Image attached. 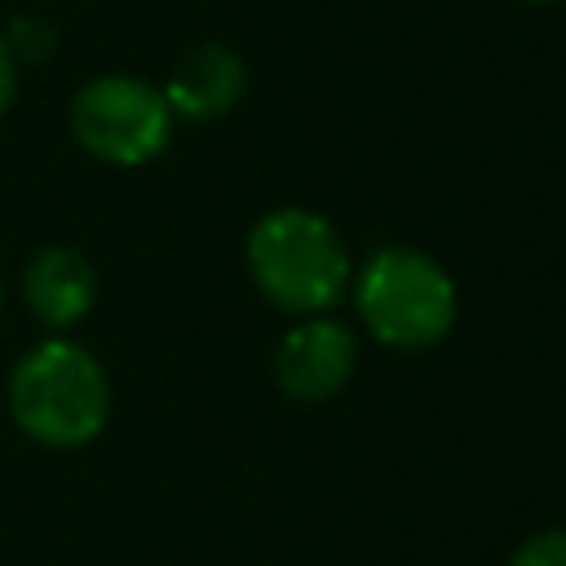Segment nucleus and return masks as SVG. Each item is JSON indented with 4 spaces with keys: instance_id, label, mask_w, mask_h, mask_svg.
Returning a JSON list of instances; mask_svg holds the SVG:
<instances>
[{
    "instance_id": "1",
    "label": "nucleus",
    "mask_w": 566,
    "mask_h": 566,
    "mask_svg": "<svg viewBox=\"0 0 566 566\" xmlns=\"http://www.w3.org/2000/svg\"><path fill=\"white\" fill-rule=\"evenodd\" d=\"M256 292L296 318L332 310L349 287V252L336 226L310 208H270L243 243Z\"/></svg>"
},
{
    "instance_id": "2",
    "label": "nucleus",
    "mask_w": 566,
    "mask_h": 566,
    "mask_svg": "<svg viewBox=\"0 0 566 566\" xmlns=\"http://www.w3.org/2000/svg\"><path fill=\"white\" fill-rule=\"evenodd\" d=\"M9 416L13 424L53 451L93 442L111 416V380L102 363L75 340H44L9 376Z\"/></svg>"
},
{
    "instance_id": "3",
    "label": "nucleus",
    "mask_w": 566,
    "mask_h": 566,
    "mask_svg": "<svg viewBox=\"0 0 566 566\" xmlns=\"http://www.w3.org/2000/svg\"><path fill=\"white\" fill-rule=\"evenodd\" d=\"M354 310L380 345L429 349L455 323V283L416 248H380L354 279Z\"/></svg>"
},
{
    "instance_id": "4",
    "label": "nucleus",
    "mask_w": 566,
    "mask_h": 566,
    "mask_svg": "<svg viewBox=\"0 0 566 566\" xmlns=\"http://www.w3.org/2000/svg\"><path fill=\"white\" fill-rule=\"evenodd\" d=\"M75 142L115 168L150 164L172 133V111L164 93L137 75H97L71 102Z\"/></svg>"
},
{
    "instance_id": "5",
    "label": "nucleus",
    "mask_w": 566,
    "mask_h": 566,
    "mask_svg": "<svg viewBox=\"0 0 566 566\" xmlns=\"http://www.w3.org/2000/svg\"><path fill=\"white\" fill-rule=\"evenodd\" d=\"M358 367V340L354 327H345L340 318H323L310 314L301 318L274 349V385L292 398V402H327L336 398L349 376Z\"/></svg>"
},
{
    "instance_id": "6",
    "label": "nucleus",
    "mask_w": 566,
    "mask_h": 566,
    "mask_svg": "<svg viewBox=\"0 0 566 566\" xmlns=\"http://www.w3.org/2000/svg\"><path fill=\"white\" fill-rule=\"evenodd\" d=\"M243 88H248L243 57L234 49L208 40V44L186 49L172 62V71H168L159 93H164L168 111L181 115V119H221V115H230L239 106Z\"/></svg>"
},
{
    "instance_id": "7",
    "label": "nucleus",
    "mask_w": 566,
    "mask_h": 566,
    "mask_svg": "<svg viewBox=\"0 0 566 566\" xmlns=\"http://www.w3.org/2000/svg\"><path fill=\"white\" fill-rule=\"evenodd\" d=\"M93 296H97V274L88 256L66 243L40 248L22 270V301L35 314V323L49 332L75 327L93 310Z\"/></svg>"
},
{
    "instance_id": "8",
    "label": "nucleus",
    "mask_w": 566,
    "mask_h": 566,
    "mask_svg": "<svg viewBox=\"0 0 566 566\" xmlns=\"http://www.w3.org/2000/svg\"><path fill=\"white\" fill-rule=\"evenodd\" d=\"M4 44H9L13 62H44L53 53L57 35H53V27L44 18H13L9 31H4Z\"/></svg>"
},
{
    "instance_id": "9",
    "label": "nucleus",
    "mask_w": 566,
    "mask_h": 566,
    "mask_svg": "<svg viewBox=\"0 0 566 566\" xmlns=\"http://www.w3.org/2000/svg\"><path fill=\"white\" fill-rule=\"evenodd\" d=\"M509 566H566V531L553 526V531H539V535L522 539L513 548Z\"/></svg>"
},
{
    "instance_id": "10",
    "label": "nucleus",
    "mask_w": 566,
    "mask_h": 566,
    "mask_svg": "<svg viewBox=\"0 0 566 566\" xmlns=\"http://www.w3.org/2000/svg\"><path fill=\"white\" fill-rule=\"evenodd\" d=\"M13 93H18V62H13V53H9V44L0 35V119L13 106Z\"/></svg>"
},
{
    "instance_id": "11",
    "label": "nucleus",
    "mask_w": 566,
    "mask_h": 566,
    "mask_svg": "<svg viewBox=\"0 0 566 566\" xmlns=\"http://www.w3.org/2000/svg\"><path fill=\"white\" fill-rule=\"evenodd\" d=\"M526 4H557V0H526Z\"/></svg>"
},
{
    "instance_id": "12",
    "label": "nucleus",
    "mask_w": 566,
    "mask_h": 566,
    "mask_svg": "<svg viewBox=\"0 0 566 566\" xmlns=\"http://www.w3.org/2000/svg\"><path fill=\"white\" fill-rule=\"evenodd\" d=\"M0 305H4V279H0Z\"/></svg>"
}]
</instances>
